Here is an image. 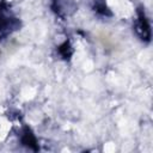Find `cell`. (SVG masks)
Here are the masks:
<instances>
[{"instance_id": "cell-1", "label": "cell", "mask_w": 153, "mask_h": 153, "mask_svg": "<svg viewBox=\"0 0 153 153\" xmlns=\"http://www.w3.org/2000/svg\"><path fill=\"white\" fill-rule=\"evenodd\" d=\"M19 19L13 17L8 5L6 2H0V35L12 32L19 29Z\"/></svg>"}, {"instance_id": "cell-2", "label": "cell", "mask_w": 153, "mask_h": 153, "mask_svg": "<svg viewBox=\"0 0 153 153\" xmlns=\"http://www.w3.org/2000/svg\"><path fill=\"white\" fill-rule=\"evenodd\" d=\"M135 27L142 41H146V42L151 41V25L142 8H137V20H136Z\"/></svg>"}, {"instance_id": "cell-3", "label": "cell", "mask_w": 153, "mask_h": 153, "mask_svg": "<svg viewBox=\"0 0 153 153\" xmlns=\"http://www.w3.org/2000/svg\"><path fill=\"white\" fill-rule=\"evenodd\" d=\"M22 142L24 145H27V146H32V145H36V137L35 135L31 133V130L29 128H25L24 131H23V136H22Z\"/></svg>"}, {"instance_id": "cell-4", "label": "cell", "mask_w": 153, "mask_h": 153, "mask_svg": "<svg viewBox=\"0 0 153 153\" xmlns=\"http://www.w3.org/2000/svg\"><path fill=\"white\" fill-rule=\"evenodd\" d=\"M54 2H60V1H59V0H54ZM55 8H56L55 11H57V13L60 14V13H61V6H60L59 4H56V7H55Z\"/></svg>"}]
</instances>
